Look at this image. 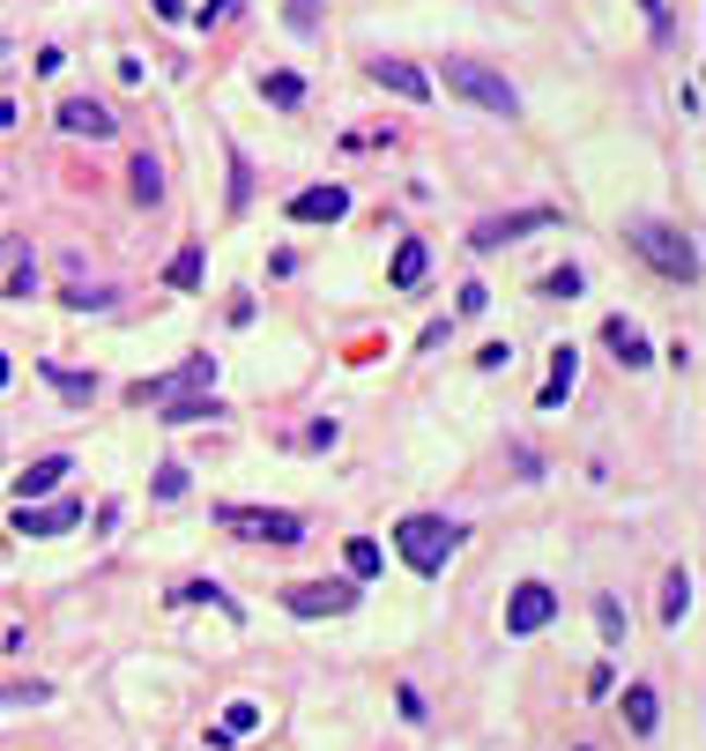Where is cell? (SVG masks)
Masks as SVG:
<instances>
[{"instance_id":"cell-1","label":"cell","mask_w":706,"mask_h":751,"mask_svg":"<svg viewBox=\"0 0 706 751\" xmlns=\"http://www.w3.org/2000/svg\"><path fill=\"white\" fill-rule=\"evenodd\" d=\"M439 83L454 89V97H468L476 112H491V120H513V112H521V89L506 83L499 68H484V60H439Z\"/></svg>"},{"instance_id":"cell-2","label":"cell","mask_w":706,"mask_h":751,"mask_svg":"<svg viewBox=\"0 0 706 751\" xmlns=\"http://www.w3.org/2000/svg\"><path fill=\"white\" fill-rule=\"evenodd\" d=\"M624 239L647 253V261H655L662 276H677V283H699V246H692V239H684L677 223H655V216H640V223H632Z\"/></svg>"},{"instance_id":"cell-3","label":"cell","mask_w":706,"mask_h":751,"mask_svg":"<svg viewBox=\"0 0 706 751\" xmlns=\"http://www.w3.org/2000/svg\"><path fill=\"white\" fill-rule=\"evenodd\" d=\"M394 550L410 558L416 573H439V566L461 550V529H454V521H439V513H410V521L394 529Z\"/></svg>"},{"instance_id":"cell-4","label":"cell","mask_w":706,"mask_h":751,"mask_svg":"<svg viewBox=\"0 0 706 751\" xmlns=\"http://www.w3.org/2000/svg\"><path fill=\"white\" fill-rule=\"evenodd\" d=\"M216 521H223L231 536H246V543H297L305 536V521L283 513V506H223Z\"/></svg>"},{"instance_id":"cell-5","label":"cell","mask_w":706,"mask_h":751,"mask_svg":"<svg viewBox=\"0 0 706 751\" xmlns=\"http://www.w3.org/2000/svg\"><path fill=\"white\" fill-rule=\"evenodd\" d=\"M283 610L291 618H342V610H357V581H291Z\"/></svg>"},{"instance_id":"cell-6","label":"cell","mask_w":706,"mask_h":751,"mask_svg":"<svg viewBox=\"0 0 706 751\" xmlns=\"http://www.w3.org/2000/svg\"><path fill=\"white\" fill-rule=\"evenodd\" d=\"M550 618H558V595H550L543 581H521V588H513V603H506V632H513V640L543 632Z\"/></svg>"},{"instance_id":"cell-7","label":"cell","mask_w":706,"mask_h":751,"mask_svg":"<svg viewBox=\"0 0 706 751\" xmlns=\"http://www.w3.org/2000/svg\"><path fill=\"white\" fill-rule=\"evenodd\" d=\"M194 387H216V358H186L179 373L142 379V387H134V402H171V395H194Z\"/></svg>"},{"instance_id":"cell-8","label":"cell","mask_w":706,"mask_h":751,"mask_svg":"<svg viewBox=\"0 0 706 751\" xmlns=\"http://www.w3.org/2000/svg\"><path fill=\"white\" fill-rule=\"evenodd\" d=\"M350 216V194L342 186H305V194H291V223H342Z\"/></svg>"},{"instance_id":"cell-9","label":"cell","mask_w":706,"mask_h":751,"mask_svg":"<svg viewBox=\"0 0 706 751\" xmlns=\"http://www.w3.org/2000/svg\"><path fill=\"white\" fill-rule=\"evenodd\" d=\"M602 342L618 350V365H624V373H647V365H655V350H647V335L632 328L624 313H610V320H602Z\"/></svg>"},{"instance_id":"cell-10","label":"cell","mask_w":706,"mask_h":751,"mask_svg":"<svg viewBox=\"0 0 706 751\" xmlns=\"http://www.w3.org/2000/svg\"><path fill=\"white\" fill-rule=\"evenodd\" d=\"M543 223H558L550 209H521V216H491V223H476V246L499 253L506 239H521V231H543Z\"/></svg>"},{"instance_id":"cell-11","label":"cell","mask_w":706,"mask_h":751,"mask_svg":"<svg viewBox=\"0 0 706 751\" xmlns=\"http://www.w3.org/2000/svg\"><path fill=\"white\" fill-rule=\"evenodd\" d=\"M373 83L394 89V97H410V105H424V97H431V75H424V68H410V60H373Z\"/></svg>"},{"instance_id":"cell-12","label":"cell","mask_w":706,"mask_h":751,"mask_svg":"<svg viewBox=\"0 0 706 751\" xmlns=\"http://www.w3.org/2000/svg\"><path fill=\"white\" fill-rule=\"evenodd\" d=\"M573 379H581V350H573V342H558V350H550V379H543V410H558V402H565V395H573Z\"/></svg>"},{"instance_id":"cell-13","label":"cell","mask_w":706,"mask_h":751,"mask_svg":"<svg viewBox=\"0 0 706 751\" xmlns=\"http://www.w3.org/2000/svg\"><path fill=\"white\" fill-rule=\"evenodd\" d=\"M60 126H68V134H89V142H105L120 120H112L97 97H68V105H60Z\"/></svg>"},{"instance_id":"cell-14","label":"cell","mask_w":706,"mask_h":751,"mask_svg":"<svg viewBox=\"0 0 706 751\" xmlns=\"http://www.w3.org/2000/svg\"><path fill=\"white\" fill-rule=\"evenodd\" d=\"M75 521H83V506H75V499L38 506V513L23 506V513H15V536H60V529H75Z\"/></svg>"},{"instance_id":"cell-15","label":"cell","mask_w":706,"mask_h":751,"mask_svg":"<svg viewBox=\"0 0 706 751\" xmlns=\"http://www.w3.org/2000/svg\"><path fill=\"white\" fill-rule=\"evenodd\" d=\"M60 476H68V455H45V461H31V469L15 476V499L31 506V499H45V492H60Z\"/></svg>"},{"instance_id":"cell-16","label":"cell","mask_w":706,"mask_h":751,"mask_svg":"<svg viewBox=\"0 0 706 751\" xmlns=\"http://www.w3.org/2000/svg\"><path fill=\"white\" fill-rule=\"evenodd\" d=\"M618 714H624V729H632V737H655V722H662V707H655V685H632Z\"/></svg>"},{"instance_id":"cell-17","label":"cell","mask_w":706,"mask_h":751,"mask_svg":"<svg viewBox=\"0 0 706 751\" xmlns=\"http://www.w3.org/2000/svg\"><path fill=\"white\" fill-rule=\"evenodd\" d=\"M253 729H260V707H253V700H231L223 722L208 729V744H231V737H253Z\"/></svg>"},{"instance_id":"cell-18","label":"cell","mask_w":706,"mask_h":751,"mask_svg":"<svg viewBox=\"0 0 706 751\" xmlns=\"http://www.w3.org/2000/svg\"><path fill=\"white\" fill-rule=\"evenodd\" d=\"M387 283H394V291H416V283H424V246H416V239H402V246H394Z\"/></svg>"},{"instance_id":"cell-19","label":"cell","mask_w":706,"mask_h":751,"mask_svg":"<svg viewBox=\"0 0 706 751\" xmlns=\"http://www.w3.org/2000/svg\"><path fill=\"white\" fill-rule=\"evenodd\" d=\"M134 202H142V209H157V202H165V165H157L149 149L134 157Z\"/></svg>"},{"instance_id":"cell-20","label":"cell","mask_w":706,"mask_h":751,"mask_svg":"<svg viewBox=\"0 0 706 751\" xmlns=\"http://www.w3.org/2000/svg\"><path fill=\"white\" fill-rule=\"evenodd\" d=\"M684 610H692V573L677 566V573L662 581V626H684Z\"/></svg>"},{"instance_id":"cell-21","label":"cell","mask_w":706,"mask_h":751,"mask_svg":"<svg viewBox=\"0 0 706 751\" xmlns=\"http://www.w3.org/2000/svg\"><path fill=\"white\" fill-rule=\"evenodd\" d=\"M202 417H223V410H216V395H208V402H202V395H171L157 424H202Z\"/></svg>"},{"instance_id":"cell-22","label":"cell","mask_w":706,"mask_h":751,"mask_svg":"<svg viewBox=\"0 0 706 751\" xmlns=\"http://www.w3.org/2000/svg\"><path fill=\"white\" fill-rule=\"evenodd\" d=\"M171 291H202V246H186V253H171Z\"/></svg>"},{"instance_id":"cell-23","label":"cell","mask_w":706,"mask_h":751,"mask_svg":"<svg viewBox=\"0 0 706 751\" xmlns=\"http://www.w3.org/2000/svg\"><path fill=\"white\" fill-rule=\"evenodd\" d=\"M171 603H216V610H231V618H239V603H231V595H223L216 581H186V588H171Z\"/></svg>"},{"instance_id":"cell-24","label":"cell","mask_w":706,"mask_h":751,"mask_svg":"<svg viewBox=\"0 0 706 751\" xmlns=\"http://www.w3.org/2000/svg\"><path fill=\"white\" fill-rule=\"evenodd\" d=\"M379 573V543L373 536H350V581H373Z\"/></svg>"},{"instance_id":"cell-25","label":"cell","mask_w":706,"mask_h":751,"mask_svg":"<svg viewBox=\"0 0 706 751\" xmlns=\"http://www.w3.org/2000/svg\"><path fill=\"white\" fill-rule=\"evenodd\" d=\"M260 89H268V105H283V112H291L297 97H305V83H297V75H268Z\"/></svg>"},{"instance_id":"cell-26","label":"cell","mask_w":706,"mask_h":751,"mask_svg":"<svg viewBox=\"0 0 706 751\" xmlns=\"http://www.w3.org/2000/svg\"><path fill=\"white\" fill-rule=\"evenodd\" d=\"M45 700H52V685H8L0 692V707H45Z\"/></svg>"},{"instance_id":"cell-27","label":"cell","mask_w":706,"mask_h":751,"mask_svg":"<svg viewBox=\"0 0 706 751\" xmlns=\"http://www.w3.org/2000/svg\"><path fill=\"white\" fill-rule=\"evenodd\" d=\"M595 626H602V640H624V610H618V603H610V595L595 603Z\"/></svg>"},{"instance_id":"cell-28","label":"cell","mask_w":706,"mask_h":751,"mask_svg":"<svg viewBox=\"0 0 706 751\" xmlns=\"http://www.w3.org/2000/svg\"><path fill=\"white\" fill-rule=\"evenodd\" d=\"M52 387H60L68 402H89V395H97V379H83V373H52Z\"/></svg>"},{"instance_id":"cell-29","label":"cell","mask_w":706,"mask_h":751,"mask_svg":"<svg viewBox=\"0 0 706 751\" xmlns=\"http://www.w3.org/2000/svg\"><path fill=\"white\" fill-rule=\"evenodd\" d=\"M179 492H186V469L165 461V469H157V499H179Z\"/></svg>"},{"instance_id":"cell-30","label":"cell","mask_w":706,"mask_h":751,"mask_svg":"<svg viewBox=\"0 0 706 751\" xmlns=\"http://www.w3.org/2000/svg\"><path fill=\"white\" fill-rule=\"evenodd\" d=\"M68 305H75V313H105V305H112V291H83V283H75V291H68Z\"/></svg>"},{"instance_id":"cell-31","label":"cell","mask_w":706,"mask_h":751,"mask_svg":"<svg viewBox=\"0 0 706 751\" xmlns=\"http://www.w3.org/2000/svg\"><path fill=\"white\" fill-rule=\"evenodd\" d=\"M291 31H320V0H291Z\"/></svg>"},{"instance_id":"cell-32","label":"cell","mask_w":706,"mask_h":751,"mask_svg":"<svg viewBox=\"0 0 706 751\" xmlns=\"http://www.w3.org/2000/svg\"><path fill=\"white\" fill-rule=\"evenodd\" d=\"M334 439H342V424H334V417H320V424H305V447H334Z\"/></svg>"},{"instance_id":"cell-33","label":"cell","mask_w":706,"mask_h":751,"mask_svg":"<svg viewBox=\"0 0 706 751\" xmlns=\"http://www.w3.org/2000/svg\"><path fill=\"white\" fill-rule=\"evenodd\" d=\"M394 707H402V722H424V692H416V685H402V692H394Z\"/></svg>"},{"instance_id":"cell-34","label":"cell","mask_w":706,"mask_h":751,"mask_svg":"<svg viewBox=\"0 0 706 751\" xmlns=\"http://www.w3.org/2000/svg\"><path fill=\"white\" fill-rule=\"evenodd\" d=\"M543 291H550V298H573V291H581V268H558V276H550Z\"/></svg>"},{"instance_id":"cell-35","label":"cell","mask_w":706,"mask_h":751,"mask_svg":"<svg viewBox=\"0 0 706 751\" xmlns=\"http://www.w3.org/2000/svg\"><path fill=\"white\" fill-rule=\"evenodd\" d=\"M484 373H499V365H513V342H484V358H476Z\"/></svg>"},{"instance_id":"cell-36","label":"cell","mask_w":706,"mask_h":751,"mask_svg":"<svg viewBox=\"0 0 706 751\" xmlns=\"http://www.w3.org/2000/svg\"><path fill=\"white\" fill-rule=\"evenodd\" d=\"M484 305H491V291H484V283H461V313H468V320H476Z\"/></svg>"},{"instance_id":"cell-37","label":"cell","mask_w":706,"mask_h":751,"mask_svg":"<svg viewBox=\"0 0 706 751\" xmlns=\"http://www.w3.org/2000/svg\"><path fill=\"white\" fill-rule=\"evenodd\" d=\"M149 8H157L165 23H179V15H186V0H149Z\"/></svg>"},{"instance_id":"cell-38","label":"cell","mask_w":706,"mask_h":751,"mask_svg":"<svg viewBox=\"0 0 706 751\" xmlns=\"http://www.w3.org/2000/svg\"><path fill=\"white\" fill-rule=\"evenodd\" d=\"M223 15H231V0H208L202 8V23H223Z\"/></svg>"},{"instance_id":"cell-39","label":"cell","mask_w":706,"mask_h":751,"mask_svg":"<svg viewBox=\"0 0 706 751\" xmlns=\"http://www.w3.org/2000/svg\"><path fill=\"white\" fill-rule=\"evenodd\" d=\"M8 379H15V365H8V350H0V387H8Z\"/></svg>"}]
</instances>
